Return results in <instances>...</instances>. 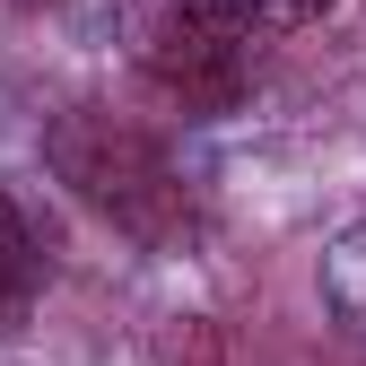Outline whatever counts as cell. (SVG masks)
Here are the masks:
<instances>
[{
  "label": "cell",
  "instance_id": "cell-1",
  "mask_svg": "<svg viewBox=\"0 0 366 366\" xmlns=\"http://www.w3.org/2000/svg\"><path fill=\"white\" fill-rule=\"evenodd\" d=\"M44 157H53V174L70 183L87 209H105L140 244H174L183 227H192V201H183L166 149L149 140V131L114 122V114H87V105L61 114L53 131H44Z\"/></svg>",
  "mask_w": 366,
  "mask_h": 366
},
{
  "label": "cell",
  "instance_id": "cell-3",
  "mask_svg": "<svg viewBox=\"0 0 366 366\" xmlns=\"http://www.w3.org/2000/svg\"><path fill=\"white\" fill-rule=\"evenodd\" d=\"M314 9H332V0H262V9H253V35H280V26H305Z\"/></svg>",
  "mask_w": 366,
  "mask_h": 366
},
{
  "label": "cell",
  "instance_id": "cell-2",
  "mask_svg": "<svg viewBox=\"0 0 366 366\" xmlns=\"http://www.w3.org/2000/svg\"><path fill=\"white\" fill-rule=\"evenodd\" d=\"M26 297H35V236H26L18 201L0 192V332L26 314Z\"/></svg>",
  "mask_w": 366,
  "mask_h": 366
}]
</instances>
